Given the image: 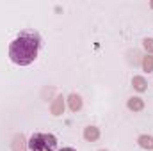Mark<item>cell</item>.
<instances>
[{"instance_id": "obj_1", "label": "cell", "mask_w": 153, "mask_h": 151, "mask_svg": "<svg viewBox=\"0 0 153 151\" xmlns=\"http://www.w3.org/2000/svg\"><path fill=\"white\" fill-rule=\"evenodd\" d=\"M41 39L36 32L23 30L9 44V59L18 66H29L38 59Z\"/></svg>"}, {"instance_id": "obj_2", "label": "cell", "mask_w": 153, "mask_h": 151, "mask_svg": "<svg viewBox=\"0 0 153 151\" xmlns=\"http://www.w3.org/2000/svg\"><path fill=\"white\" fill-rule=\"evenodd\" d=\"M27 144L30 151H57V139L52 133H32Z\"/></svg>"}, {"instance_id": "obj_3", "label": "cell", "mask_w": 153, "mask_h": 151, "mask_svg": "<svg viewBox=\"0 0 153 151\" xmlns=\"http://www.w3.org/2000/svg\"><path fill=\"white\" fill-rule=\"evenodd\" d=\"M64 98L59 94V96H55L53 98V101H52V105H50V114L52 115H62L64 114Z\"/></svg>"}, {"instance_id": "obj_4", "label": "cell", "mask_w": 153, "mask_h": 151, "mask_svg": "<svg viewBox=\"0 0 153 151\" xmlns=\"http://www.w3.org/2000/svg\"><path fill=\"white\" fill-rule=\"evenodd\" d=\"M68 107H70V110L71 112H78L80 109H82V105H84V101H82V96L80 94H76V93H71L70 96H68Z\"/></svg>"}, {"instance_id": "obj_5", "label": "cell", "mask_w": 153, "mask_h": 151, "mask_svg": "<svg viewBox=\"0 0 153 151\" xmlns=\"http://www.w3.org/2000/svg\"><path fill=\"white\" fill-rule=\"evenodd\" d=\"M126 107H128V110H132V112H143V110H144V100L139 98V96H132V98H128Z\"/></svg>"}, {"instance_id": "obj_6", "label": "cell", "mask_w": 153, "mask_h": 151, "mask_svg": "<svg viewBox=\"0 0 153 151\" xmlns=\"http://www.w3.org/2000/svg\"><path fill=\"white\" fill-rule=\"evenodd\" d=\"M84 139H85V142H96L100 139V128L98 126H85L84 128Z\"/></svg>"}, {"instance_id": "obj_7", "label": "cell", "mask_w": 153, "mask_h": 151, "mask_svg": "<svg viewBox=\"0 0 153 151\" xmlns=\"http://www.w3.org/2000/svg\"><path fill=\"white\" fill-rule=\"evenodd\" d=\"M11 148H13V151H27L29 144L25 142V137H23V133H18V135H14Z\"/></svg>"}, {"instance_id": "obj_8", "label": "cell", "mask_w": 153, "mask_h": 151, "mask_svg": "<svg viewBox=\"0 0 153 151\" xmlns=\"http://www.w3.org/2000/svg\"><path fill=\"white\" fill-rule=\"evenodd\" d=\"M132 87H134V91H137V93H144V91L148 89V82H146L144 76L135 75L132 78Z\"/></svg>"}, {"instance_id": "obj_9", "label": "cell", "mask_w": 153, "mask_h": 151, "mask_svg": "<svg viewBox=\"0 0 153 151\" xmlns=\"http://www.w3.org/2000/svg\"><path fill=\"white\" fill-rule=\"evenodd\" d=\"M137 144H139L143 150L152 151L153 150V137L152 135H139V137H137Z\"/></svg>"}, {"instance_id": "obj_10", "label": "cell", "mask_w": 153, "mask_h": 151, "mask_svg": "<svg viewBox=\"0 0 153 151\" xmlns=\"http://www.w3.org/2000/svg\"><path fill=\"white\" fill-rule=\"evenodd\" d=\"M141 66L146 73H152L153 71V55H144L143 61H141Z\"/></svg>"}, {"instance_id": "obj_11", "label": "cell", "mask_w": 153, "mask_h": 151, "mask_svg": "<svg viewBox=\"0 0 153 151\" xmlns=\"http://www.w3.org/2000/svg\"><path fill=\"white\" fill-rule=\"evenodd\" d=\"M143 48L146 50V55H153V38L143 39Z\"/></svg>"}, {"instance_id": "obj_12", "label": "cell", "mask_w": 153, "mask_h": 151, "mask_svg": "<svg viewBox=\"0 0 153 151\" xmlns=\"http://www.w3.org/2000/svg\"><path fill=\"white\" fill-rule=\"evenodd\" d=\"M59 151H75L73 148H62V150H59Z\"/></svg>"}, {"instance_id": "obj_13", "label": "cell", "mask_w": 153, "mask_h": 151, "mask_svg": "<svg viewBox=\"0 0 153 151\" xmlns=\"http://www.w3.org/2000/svg\"><path fill=\"white\" fill-rule=\"evenodd\" d=\"M150 7H152V9H153V0H152V2H150Z\"/></svg>"}, {"instance_id": "obj_14", "label": "cell", "mask_w": 153, "mask_h": 151, "mask_svg": "<svg viewBox=\"0 0 153 151\" xmlns=\"http://www.w3.org/2000/svg\"><path fill=\"white\" fill-rule=\"evenodd\" d=\"M100 151H109V150H100Z\"/></svg>"}]
</instances>
